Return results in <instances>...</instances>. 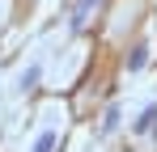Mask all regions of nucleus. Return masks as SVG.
Here are the masks:
<instances>
[{
	"instance_id": "nucleus-3",
	"label": "nucleus",
	"mask_w": 157,
	"mask_h": 152,
	"mask_svg": "<svg viewBox=\"0 0 157 152\" xmlns=\"http://www.w3.org/2000/svg\"><path fill=\"white\" fill-rule=\"evenodd\" d=\"M115 123H119V110H106V123H102V131H115Z\"/></svg>"
},
{
	"instance_id": "nucleus-2",
	"label": "nucleus",
	"mask_w": 157,
	"mask_h": 152,
	"mask_svg": "<svg viewBox=\"0 0 157 152\" xmlns=\"http://www.w3.org/2000/svg\"><path fill=\"white\" fill-rule=\"evenodd\" d=\"M153 118H157V110H153V106H149V110L140 114V123H136V131H149V127H153Z\"/></svg>"
},
{
	"instance_id": "nucleus-1",
	"label": "nucleus",
	"mask_w": 157,
	"mask_h": 152,
	"mask_svg": "<svg viewBox=\"0 0 157 152\" xmlns=\"http://www.w3.org/2000/svg\"><path fill=\"white\" fill-rule=\"evenodd\" d=\"M55 148V131H47V135H38V144H34V152H51Z\"/></svg>"
}]
</instances>
